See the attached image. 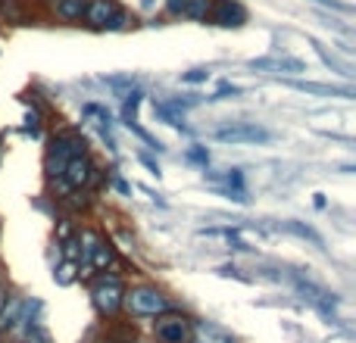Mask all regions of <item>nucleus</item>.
I'll use <instances>...</instances> for the list:
<instances>
[{
    "instance_id": "a878e982",
    "label": "nucleus",
    "mask_w": 356,
    "mask_h": 343,
    "mask_svg": "<svg viewBox=\"0 0 356 343\" xmlns=\"http://www.w3.org/2000/svg\"><path fill=\"white\" fill-rule=\"evenodd\" d=\"M307 3H316V6H322V10H332V12H350L353 10L347 0H307Z\"/></svg>"
},
{
    "instance_id": "20e7f679",
    "label": "nucleus",
    "mask_w": 356,
    "mask_h": 343,
    "mask_svg": "<svg viewBox=\"0 0 356 343\" xmlns=\"http://www.w3.org/2000/svg\"><path fill=\"white\" fill-rule=\"evenodd\" d=\"M219 144H232V147H253V144H269L272 131L257 122H228L213 131Z\"/></svg>"
},
{
    "instance_id": "412c9836",
    "label": "nucleus",
    "mask_w": 356,
    "mask_h": 343,
    "mask_svg": "<svg viewBox=\"0 0 356 343\" xmlns=\"http://www.w3.org/2000/svg\"><path fill=\"white\" fill-rule=\"evenodd\" d=\"M209 78H213V72H209L207 66H194V69H188V72L178 75V81H181V85H207Z\"/></svg>"
},
{
    "instance_id": "6ab92c4d",
    "label": "nucleus",
    "mask_w": 356,
    "mask_h": 343,
    "mask_svg": "<svg viewBox=\"0 0 356 343\" xmlns=\"http://www.w3.org/2000/svg\"><path fill=\"white\" fill-rule=\"evenodd\" d=\"M282 231H291V234H297V237H303V240H313L316 246H322V234L319 231H313L309 225H303V221H282Z\"/></svg>"
},
{
    "instance_id": "dca6fc26",
    "label": "nucleus",
    "mask_w": 356,
    "mask_h": 343,
    "mask_svg": "<svg viewBox=\"0 0 356 343\" xmlns=\"http://www.w3.org/2000/svg\"><path fill=\"white\" fill-rule=\"evenodd\" d=\"M154 116H156V119H163V122H166L169 128L184 131V135H188V125H184V116H181V112H175L172 106L166 103V100H156V97H154Z\"/></svg>"
},
{
    "instance_id": "f03ea898",
    "label": "nucleus",
    "mask_w": 356,
    "mask_h": 343,
    "mask_svg": "<svg viewBox=\"0 0 356 343\" xmlns=\"http://www.w3.org/2000/svg\"><path fill=\"white\" fill-rule=\"evenodd\" d=\"M122 306L129 309L135 319H156V315H163V312H172V300H169L156 284H135V287H125Z\"/></svg>"
},
{
    "instance_id": "c756f323",
    "label": "nucleus",
    "mask_w": 356,
    "mask_h": 343,
    "mask_svg": "<svg viewBox=\"0 0 356 343\" xmlns=\"http://www.w3.org/2000/svg\"><path fill=\"white\" fill-rule=\"evenodd\" d=\"M0 237H3V221H0Z\"/></svg>"
},
{
    "instance_id": "f257e3e1",
    "label": "nucleus",
    "mask_w": 356,
    "mask_h": 343,
    "mask_svg": "<svg viewBox=\"0 0 356 343\" xmlns=\"http://www.w3.org/2000/svg\"><path fill=\"white\" fill-rule=\"evenodd\" d=\"M79 153H91L88 137L81 135V131L60 128L56 135H50L47 150H44V175H47V181L63 178V169H66L69 160H72V156H79Z\"/></svg>"
},
{
    "instance_id": "c85d7f7f",
    "label": "nucleus",
    "mask_w": 356,
    "mask_h": 343,
    "mask_svg": "<svg viewBox=\"0 0 356 343\" xmlns=\"http://www.w3.org/2000/svg\"><path fill=\"white\" fill-rule=\"evenodd\" d=\"M141 190H144V194H147V196H150V200H154V203H160V206H166V200H163V196L156 194V190H150V187H141Z\"/></svg>"
},
{
    "instance_id": "9b49d317",
    "label": "nucleus",
    "mask_w": 356,
    "mask_h": 343,
    "mask_svg": "<svg viewBox=\"0 0 356 343\" xmlns=\"http://www.w3.org/2000/svg\"><path fill=\"white\" fill-rule=\"evenodd\" d=\"M291 281H294L297 294H300L307 303H313V306L319 309V312L325 315L328 321H338V312H334V294H328L325 287H319V284L307 281V278H300V275H294Z\"/></svg>"
},
{
    "instance_id": "7ed1b4c3",
    "label": "nucleus",
    "mask_w": 356,
    "mask_h": 343,
    "mask_svg": "<svg viewBox=\"0 0 356 343\" xmlns=\"http://www.w3.org/2000/svg\"><path fill=\"white\" fill-rule=\"evenodd\" d=\"M122 296H125V284L119 281V275H100L94 278L91 284V300H94V309H97L104 319H113V315L122 309Z\"/></svg>"
},
{
    "instance_id": "6e6552de",
    "label": "nucleus",
    "mask_w": 356,
    "mask_h": 343,
    "mask_svg": "<svg viewBox=\"0 0 356 343\" xmlns=\"http://www.w3.org/2000/svg\"><path fill=\"white\" fill-rule=\"evenodd\" d=\"M122 6H125L122 0H85V16H81V25H85L88 31H100V35H106L113 16H116Z\"/></svg>"
},
{
    "instance_id": "9d476101",
    "label": "nucleus",
    "mask_w": 356,
    "mask_h": 343,
    "mask_svg": "<svg viewBox=\"0 0 356 343\" xmlns=\"http://www.w3.org/2000/svg\"><path fill=\"white\" fill-rule=\"evenodd\" d=\"M38 309V303L35 300H29V296H6V303L0 306V331H16L22 321H29L31 319V312Z\"/></svg>"
},
{
    "instance_id": "1a4fd4ad",
    "label": "nucleus",
    "mask_w": 356,
    "mask_h": 343,
    "mask_svg": "<svg viewBox=\"0 0 356 343\" xmlns=\"http://www.w3.org/2000/svg\"><path fill=\"white\" fill-rule=\"evenodd\" d=\"M154 334L160 343H188L191 340V321L178 312H163L154 321Z\"/></svg>"
},
{
    "instance_id": "7c9ffc66",
    "label": "nucleus",
    "mask_w": 356,
    "mask_h": 343,
    "mask_svg": "<svg viewBox=\"0 0 356 343\" xmlns=\"http://www.w3.org/2000/svg\"><path fill=\"white\" fill-rule=\"evenodd\" d=\"M0 147H3V135H0Z\"/></svg>"
},
{
    "instance_id": "f8f14e48",
    "label": "nucleus",
    "mask_w": 356,
    "mask_h": 343,
    "mask_svg": "<svg viewBox=\"0 0 356 343\" xmlns=\"http://www.w3.org/2000/svg\"><path fill=\"white\" fill-rule=\"evenodd\" d=\"M209 0H163V19H184V22H207Z\"/></svg>"
},
{
    "instance_id": "ddd939ff",
    "label": "nucleus",
    "mask_w": 356,
    "mask_h": 343,
    "mask_svg": "<svg viewBox=\"0 0 356 343\" xmlns=\"http://www.w3.org/2000/svg\"><path fill=\"white\" fill-rule=\"evenodd\" d=\"M284 85L294 87L300 94H313V97H341V100H353V87L350 85H325V81H307V78H284Z\"/></svg>"
},
{
    "instance_id": "bb28decb",
    "label": "nucleus",
    "mask_w": 356,
    "mask_h": 343,
    "mask_svg": "<svg viewBox=\"0 0 356 343\" xmlns=\"http://www.w3.org/2000/svg\"><path fill=\"white\" fill-rule=\"evenodd\" d=\"M113 187H116V190H119V194H122V196H129V194H131V184L125 181V178H119L116 172H113Z\"/></svg>"
},
{
    "instance_id": "2eb2a0df",
    "label": "nucleus",
    "mask_w": 356,
    "mask_h": 343,
    "mask_svg": "<svg viewBox=\"0 0 356 343\" xmlns=\"http://www.w3.org/2000/svg\"><path fill=\"white\" fill-rule=\"evenodd\" d=\"M113 262H116V250H113V244L104 237L97 246H94L91 259H88V269H91V271H104V269H113Z\"/></svg>"
},
{
    "instance_id": "0eeeda50",
    "label": "nucleus",
    "mask_w": 356,
    "mask_h": 343,
    "mask_svg": "<svg viewBox=\"0 0 356 343\" xmlns=\"http://www.w3.org/2000/svg\"><path fill=\"white\" fill-rule=\"evenodd\" d=\"M247 69L263 75H275V78H300L307 72V62L300 56H288V53H272V56H257V60L247 62Z\"/></svg>"
},
{
    "instance_id": "393cba45",
    "label": "nucleus",
    "mask_w": 356,
    "mask_h": 343,
    "mask_svg": "<svg viewBox=\"0 0 356 343\" xmlns=\"http://www.w3.org/2000/svg\"><path fill=\"white\" fill-rule=\"evenodd\" d=\"M75 269H79V265H75V262H66V259H63V262L56 265L54 278H56V281H60V284H69V281H72V278H75Z\"/></svg>"
},
{
    "instance_id": "a211bd4d",
    "label": "nucleus",
    "mask_w": 356,
    "mask_h": 343,
    "mask_svg": "<svg viewBox=\"0 0 356 343\" xmlns=\"http://www.w3.org/2000/svg\"><path fill=\"white\" fill-rule=\"evenodd\" d=\"M309 44H313V50H316V53H319V60L325 62V66L332 69V72H338V75H344V78H350V72H347V66H344V62H341L334 53H328V47H325V44H322V41H316V37H309Z\"/></svg>"
},
{
    "instance_id": "b1692460",
    "label": "nucleus",
    "mask_w": 356,
    "mask_h": 343,
    "mask_svg": "<svg viewBox=\"0 0 356 343\" xmlns=\"http://www.w3.org/2000/svg\"><path fill=\"white\" fill-rule=\"evenodd\" d=\"M184 160H188V162H197V166L207 169V162H209V150H207V147H200V144H194V147H191L188 153H184Z\"/></svg>"
},
{
    "instance_id": "5701e85b",
    "label": "nucleus",
    "mask_w": 356,
    "mask_h": 343,
    "mask_svg": "<svg viewBox=\"0 0 356 343\" xmlns=\"http://www.w3.org/2000/svg\"><path fill=\"white\" fill-rule=\"evenodd\" d=\"M138 162H141V166L147 169V172H150V175H154V178H160V175H163L160 162H156L154 156H150V150H147V147H144V150H138Z\"/></svg>"
},
{
    "instance_id": "4be33fe9",
    "label": "nucleus",
    "mask_w": 356,
    "mask_h": 343,
    "mask_svg": "<svg viewBox=\"0 0 356 343\" xmlns=\"http://www.w3.org/2000/svg\"><path fill=\"white\" fill-rule=\"evenodd\" d=\"M244 94V87H238V85H232V81H222L219 87H216V94L213 97H207L209 103H219V100H228V97H241Z\"/></svg>"
},
{
    "instance_id": "423d86ee",
    "label": "nucleus",
    "mask_w": 356,
    "mask_h": 343,
    "mask_svg": "<svg viewBox=\"0 0 356 343\" xmlns=\"http://www.w3.org/2000/svg\"><path fill=\"white\" fill-rule=\"evenodd\" d=\"M250 22V12L241 0H209L207 10V22L203 25H216V28H244Z\"/></svg>"
},
{
    "instance_id": "aec40b11",
    "label": "nucleus",
    "mask_w": 356,
    "mask_h": 343,
    "mask_svg": "<svg viewBox=\"0 0 356 343\" xmlns=\"http://www.w3.org/2000/svg\"><path fill=\"white\" fill-rule=\"evenodd\" d=\"M104 85H110L113 91L122 97L125 91H131V87H138V75L131 72H122V75H104Z\"/></svg>"
},
{
    "instance_id": "39448f33",
    "label": "nucleus",
    "mask_w": 356,
    "mask_h": 343,
    "mask_svg": "<svg viewBox=\"0 0 356 343\" xmlns=\"http://www.w3.org/2000/svg\"><path fill=\"white\" fill-rule=\"evenodd\" d=\"M60 181L66 190H91L94 184H100V166L94 162L91 153H79L69 160L66 169H63Z\"/></svg>"
},
{
    "instance_id": "cd10ccee",
    "label": "nucleus",
    "mask_w": 356,
    "mask_h": 343,
    "mask_svg": "<svg viewBox=\"0 0 356 343\" xmlns=\"http://www.w3.org/2000/svg\"><path fill=\"white\" fill-rule=\"evenodd\" d=\"M22 3H29L31 10H38V12H44V6L50 3V0H22Z\"/></svg>"
},
{
    "instance_id": "f3484780",
    "label": "nucleus",
    "mask_w": 356,
    "mask_h": 343,
    "mask_svg": "<svg viewBox=\"0 0 356 343\" xmlns=\"http://www.w3.org/2000/svg\"><path fill=\"white\" fill-rule=\"evenodd\" d=\"M141 100H144V87H131V91L122 94V110H119L122 122H129V119H138V106H141Z\"/></svg>"
},
{
    "instance_id": "4468645a",
    "label": "nucleus",
    "mask_w": 356,
    "mask_h": 343,
    "mask_svg": "<svg viewBox=\"0 0 356 343\" xmlns=\"http://www.w3.org/2000/svg\"><path fill=\"white\" fill-rule=\"evenodd\" d=\"M44 16L60 22V25H81L85 0H50V3L44 6Z\"/></svg>"
}]
</instances>
